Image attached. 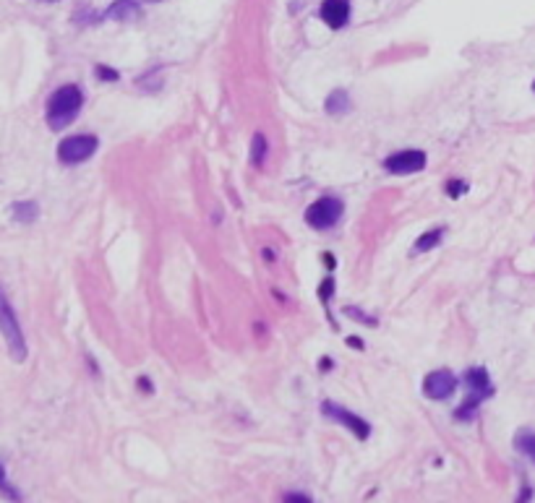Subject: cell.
<instances>
[{"instance_id": "1", "label": "cell", "mask_w": 535, "mask_h": 503, "mask_svg": "<svg viewBox=\"0 0 535 503\" xmlns=\"http://www.w3.org/2000/svg\"><path fill=\"white\" fill-rule=\"evenodd\" d=\"M84 107V92L76 84H66L61 89H55L47 100V113L45 120L53 130L68 128L71 123L76 120V115Z\"/></svg>"}, {"instance_id": "15", "label": "cell", "mask_w": 535, "mask_h": 503, "mask_svg": "<svg viewBox=\"0 0 535 503\" xmlns=\"http://www.w3.org/2000/svg\"><path fill=\"white\" fill-rule=\"evenodd\" d=\"M517 449L525 451V454L535 462V433H522L520 438H517Z\"/></svg>"}, {"instance_id": "18", "label": "cell", "mask_w": 535, "mask_h": 503, "mask_svg": "<svg viewBox=\"0 0 535 503\" xmlns=\"http://www.w3.org/2000/svg\"><path fill=\"white\" fill-rule=\"evenodd\" d=\"M97 76L107 78V81H115V78H118V73H115V71H110V68H105V66H100V68H97Z\"/></svg>"}, {"instance_id": "11", "label": "cell", "mask_w": 535, "mask_h": 503, "mask_svg": "<svg viewBox=\"0 0 535 503\" xmlns=\"http://www.w3.org/2000/svg\"><path fill=\"white\" fill-rule=\"evenodd\" d=\"M442 237H444V227H434V229H428L426 235H421V237H418V240H415L413 253H426V251H434L436 245L442 243Z\"/></svg>"}, {"instance_id": "22", "label": "cell", "mask_w": 535, "mask_h": 503, "mask_svg": "<svg viewBox=\"0 0 535 503\" xmlns=\"http://www.w3.org/2000/svg\"><path fill=\"white\" fill-rule=\"evenodd\" d=\"M533 92H535V84H533Z\"/></svg>"}, {"instance_id": "17", "label": "cell", "mask_w": 535, "mask_h": 503, "mask_svg": "<svg viewBox=\"0 0 535 503\" xmlns=\"http://www.w3.org/2000/svg\"><path fill=\"white\" fill-rule=\"evenodd\" d=\"M345 313L350 316V318H358V321H363L366 326H376V318H366L363 316V311H358V308H345Z\"/></svg>"}, {"instance_id": "14", "label": "cell", "mask_w": 535, "mask_h": 503, "mask_svg": "<svg viewBox=\"0 0 535 503\" xmlns=\"http://www.w3.org/2000/svg\"><path fill=\"white\" fill-rule=\"evenodd\" d=\"M267 138L261 136V133H256L253 136V144H251V162L256 165V167H261L264 165V154H267Z\"/></svg>"}, {"instance_id": "3", "label": "cell", "mask_w": 535, "mask_h": 503, "mask_svg": "<svg viewBox=\"0 0 535 503\" xmlns=\"http://www.w3.org/2000/svg\"><path fill=\"white\" fill-rule=\"evenodd\" d=\"M465 386H467V399H465V404L454 412V418L473 420L475 412H478V404L494 394V386H491V381H489L486 368H470L465 373Z\"/></svg>"}, {"instance_id": "8", "label": "cell", "mask_w": 535, "mask_h": 503, "mask_svg": "<svg viewBox=\"0 0 535 503\" xmlns=\"http://www.w3.org/2000/svg\"><path fill=\"white\" fill-rule=\"evenodd\" d=\"M384 167L394 172V175H413V172H421L426 167V154L423 152H399L392 154L389 160L384 162Z\"/></svg>"}, {"instance_id": "21", "label": "cell", "mask_w": 535, "mask_h": 503, "mask_svg": "<svg viewBox=\"0 0 535 503\" xmlns=\"http://www.w3.org/2000/svg\"><path fill=\"white\" fill-rule=\"evenodd\" d=\"M42 3H55V0H42Z\"/></svg>"}, {"instance_id": "4", "label": "cell", "mask_w": 535, "mask_h": 503, "mask_svg": "<svg viewBox=\"0 0 535 503\" xmlns=\"http://www.w3.org/2000/svg\"><path fill=\"white\" fill-rule=\"evenodd\" d=\"M97 136H89V133H78V136H68L63 138L61 146H58V160L63 165H81L97 152Z\"/></svg>"}, {"instance_id": "10", "label": "cell", "mask_w": 535, "mask_h": 503, "mask_svg": "<svg viewBox=\"0 0 535 503\" xmlns=\"http://www.w3.org/2000/svg\"><path fill=\"white\" fill-rule=\"evenodd\" d=\"M138 14H141V11H138V6L133 0H115L105 16L107 19H115V21H131V19H136Z\"/></svg>"}, {"instance_id": "2", "label": "cell", "mask_w": 535, "mask_h": 503, "mask_svg": "<svg viewBox=\"0 0 535 503\" xmlns=\"http://www.w3.org/2000/svg\"><path fill=\"white\" fill-rule=\"evenodd\" d=\"M0 334L6 339V347H8V352H11V358L21 363V360L26 358V339H24L19 316H16L14 305H11V300H8L3 287H0Z\"/></svg>"}, {"instance_id": "12", "label": "cell", "mask_w": 535, "mask_h": 503, "mask_svg": "<svg viewBox=\"0 0 535 503\" xmlns=\"http://www.w3.org/2000/svg\"><path fill=\"white\" fill-rule=\"evenodd\" d=\"M327 113L329 115H345L350 113V97H347V92H342V89H337V92H332L327 97Z\"/></svg>"}, {"instance_id": "6", "label": "cell", "mask_w": 535, "mask_h": 503, "mask_svg": "<svg viewBox=\"0 0 535 503\" xmlns=\"http://www.w3.org/2000/svg\"><path fill=\"white\" fill-rule=\"evenodd\" d=\"M321 412L327 415L329 420H335V422H342L345 427H350L352 433L358 435L360 441H366L368 433H371V425H368L366 420L358 418L355 412L345 410V407H340V404H332V402H324L321 404Z\"/></svg>"}, {"instance_id": "7", "label": "cell", "mask_w": 535, "mask_h": 503, "mask_svg": "<svg viewBox=\"0 0 535 503\" xmlns=\"http://www.w3.org/2000/svg\"><path fill=\"white\" fill-rule=\"evenodd\" d=\"M454 389H457V375L452 370H434L423 381V394L428 399H447L454 394Z\"/></svg>"}, {"instance_id": "19", "label": "cell", "mask_w": 535, "mask_h": 503, "mask_svg": "<svg viewBox=\"0 0 535 503\" xmlns=\"http://www.w3.org/2000/svg\"><path fill=\"white\" fill-rule=\"evenodd\" d=\"M287 501H300V503H306V501H311L308 496H287Z\"/></svg>"}, {"instance_id": "16", "label": "cell", "mask_w": 535, "mask_h": 503, "mask_svg": "<svg viewBox=\"0 0 535 503\" xmlns=\"http://www.w3.org/2000/svg\"><path fill=\"white\" fill-rule=\"evenodd\" d=\"M0 493H3L6 498H14V501H19V498H21V496H19V490L11 488V482L6 480V470H3V465H0Z\"/></svg>"}, {"instance_id": "5", "label": "cell", "mask_w": 535, "mask_h": 503, "mask_svg": "<svg viewBox=\"0 0 535 503\" xmlns=\"http://www.w3.org/2000/svg\"><path fill=\"white\" fill-rule=\"evenodd\" d=\"M342 212H345L342 201L335 199V196H324V199L314 201V204L308 206L306 222L314 229H329L342 219Z\"/></svg>"}, {"instance_id": "13", "label": "cell", "mask_w": 535, "mask_h": 503, "mask_svg": "<svg viewBox=\"0 0 535 503\" xmlns=\"http://www.w3.org/2000/svg\"><path fill=\"white\" fill-rule=\"evenodd\" d=\"M39 214V206L34 204V201H19V204H14V219L24 222V224H29V222L37 219Z\"/></svg>"}, {"instance_id": "9", "label": "cell", "mask_w": 535, "mask_h": 503, "mask_svg": "<svg viewBox=\"0 0 535 503\" xmlns=\"http://www.w3.org/2000/svg\"><path fill=\"white\" fill-rule=\"evenodd\" d=\"M321 19L332 29H342L350 19V0H324L321 3Z\"/></svg>"}, {"instance_id": "20", "label": "cell", "mask_w": 535, "mask_h": 503, "mask_svg": "<svg viewBox=\"0 0 535 503\" xmlns=\"http://www.w3.org/2000/svg\"><path fill=\"white\" fill-rule=\"evenodd\" d=\"M144 3H160V0H144Z\"/></svg>"}]
</instances>
